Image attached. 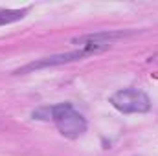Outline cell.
I'll use <instances>...</instances> for the list:
<instances>
[{
    "label": "cell",
    "instance_id": "obj_1",
    "mask_svg": "<svg viewBox=\"0 0 158 156\" xmlns=\"http://www.w3.org/2000/svg\"><path fill=\"white\" fill-rule=\"evenodd\" d=\"M50 119L55 123L57 130L70 140L83 136L86 130V119L74 109L72 103H59L50 107Z\"/></svg>",
    "mask_w": 158,
    "mask_h": 156
},
{
    "label": "cell",
    "instance_id": "obj_4",
    "mask_svg": "<svg viewBox=\"0 0 158 156\" xmlns=\"http://www.w3.org/2000/svg\"><path fill=\"white\" fill-rule=\"evenodd\" d=\"M131 35V31H99V33H90V35H83V37H76L72 40L74 44H83L85 48H94V50H105L110 46V42L118 39H123Z\"/></svg>",
    "mask_w": 158,
    "mask_h": 156
},
{
    "label": "cell",
    "instance_id": "obj_2",
    "mask_svg": "<svg viewBox=\"0 0 158 156\" xmlns=\"http://www.w3.org/2000/svg\"><path fill=\"white\" fill-rule=\"evenodd\" d=\"M110 103L123 114H143L151 110V99L143 90L123 88L110 96Z\"/></svg>",
    "mask_w": 158,
    "mask_h": 156
},
{
    "label": "cell",
    "instance_id": "obj_3",
    "mask_svg": "<svg viewBox=\"0 0 158 156\" xmlns=\"http://www.w3.org/2000/svg\"><path fill=\"white\" fill-rule=\"evenodd\" d=\"M99 50H94V48H83V50H76V51H68V53H59V55H52V57H42L37 59L33 63H28L26 66H20L19 70H15L13 74L15 76H20V74H30V72H35V70H42V68H52V66H59V64H66V63H74V61H81L88 55H94L98 53Z\"/></svg>",
    "mask_w": 158,
    "mask_h": 156
},
{
    "label": "cell",
    "instance_id": "obj_5",
    "mask_svg": "<svg viewBox=\"0 0 158 156\" xmlns=\"http://www.w3.org/2000/svg\"><path fill=\"white\" fill-rule=\"evenodd\" d=\"M26 17V9H0V26L22 20Z\"/></svg>",
    "mask_w": 158,
    "mask_h": 156
}]
</instances>
